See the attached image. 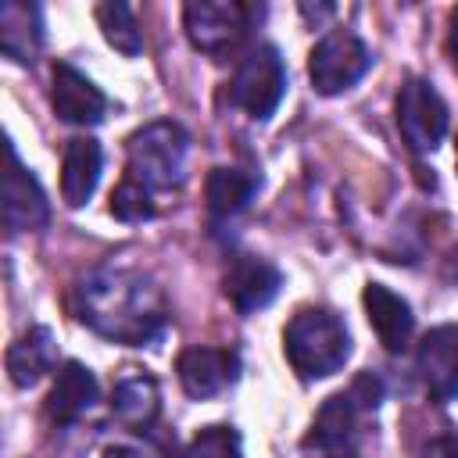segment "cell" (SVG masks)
I'll use <instances>...</instances> for the list:
<instances>
[{"label": "cell", "mask_w": 458, "mask_h": 458, "mask_svg": "<svg viewBox=\"0 0 458 458\" xmlns=\"http://www.w3.org/2000/svg\"><path fill=\"white\" fill-rule=\"evenodd\" d=\"M75 315L97 336L125 347H154L168 329L165 293L150 276L125 265H100L75 286Z\"/></svg>", "instance_id": "cell-1"}, {"label": "cell", "mask_w": 458, "mask_h": 458, "mask_svg": "<svg viewBox=\"0 0 458 458\" xmlns=\"http://www.w3.org/2000/svg\"><path fill=\"white\" fill-rule=\"evenodd\" d=\"M286 361L301 379H326L340 372L351 358V333L344 318L329 308H304L283 329Z\"/></svg>", "instance_id": "cell-2"}, {"label": "cell", "mask_w": 458, "mask_h": 458, "mask_svg": "<svg viewBox=\"0 0 458 458\" xmlns=\"http://www.w3.org/2000/svg\"><path fill=\"white\" fill-rule=\"evenodd\" d=\"M190 132L179 122H150L136 129L125 143V179L147 186L150 193L179 190L186 179Z\"/></svg>", "instance_id": "cell-3"}, {"label": "cell", "mask_w": 458, "mask_h": 458, "mask_svg": "<svg viewBox=\"0 0 458 458\" xmlns=\"http://www.w3.org/2000/svg\"><path fill=\"white\" fill-rule=\"evenodd\" d=\"M383 401V383L372 372H361L347 390L326 397V404L318 408L311 433L304 437V447L315 451H344L351 447L354 433H358V415L361 411H376Z\"/></svg>", "instance_id": "cell-4"}, {"label": "cell", "mask_w": 458, "mask_h": 458, "mask_svg": "<svg viewBox=\"0 0 458 458\" xmlns=\"http://www.w3.org/2000/svg\"><path fill=\"white\" fill-rule=\"evenodd\" d=\"M369 68H372V50L365 47V39L354 29H329L311 47V57H308L311 86L322 97L347 93L351 86H358L365 79Z\"/></svg>", "instance_id": "cell-5"}, {"label": "cell", "mask_w": 458, "mask_h": 458, "mask_svg": "<svg viewBox=\"0 0 458 458\" xmlns=\"http://www.w3.org/2000/svg\"><path fill=\"white\" fill-rule=\"evenodd\" d=\"M258 14H261L258 7L236 0H190L182 7V29L200 54L222 57L247 39Z\"/></svg>", "instance_id": "cell-6"}, {"label": "cell", "mask_w": 458, "mask_h": 458, "mask_svg": "<svg viewBox=\"0 0 458 458\" xmlns=\"http://www.w3.org/2000/svg\"><path fill=\"white\" fill-rule=\"evenodd\" d=\"M286 93V64L272 43H258L236 68L229 82V97L254 122H268Z\"/></svg>", "instance_id": "cell-7"}, {"label": "cell", "mask_w": 458, "mask_h": 458, "mask_svg": "<svg viewBox=\"0 0 458 458\" xmlns=\"http://www.w3.org/2000/svg\"><path fill=\"white\" fill-rule=\"evenodd\" d=\"M397 129L408 150L429 154L447 136V104L426 79H404L397 89Z\"/></svg>", "instance_id": "cell-8"}, {"label": "cell", "mask_w": 458, "mask_h": 458, "mask_svg": "<svg viewBox=\"0 0 458 458\" xmlns=\"http://www.w3.org/2000/svg\"><path fill=\"white\" fill-rule=\"evenodd\" d=\"M7 168H4V225L7 233H36L50 222V200L32 168L21 165L14 143L7 140Z\"/></svg>", "instance_id": "cell-9"}, {"label": "cell", "mask_w": 458, "mask_h": 458, "mask_svg": "<svg viewBox=\"0 0 458 458\" xmlns=\"http://www.w3.org/2000/svg\"><path fill=\"white\" fill-rule=\"evenodd\" d=\"M175 376L186 397L211 401L240 379V354L229 347H186L175 358Z\"/></svg>", "instance_id": "cell-10"}, {"label": "cell", "mask_w": 458, "mask_h": 458, "mask_svg": "<svg viewBox=\"0 0 458 458\" xmlns=\"http://www.w3.org/2000/svg\"><path fill=\"white\" fill-rule=\"evenodd\" d=\"M279 286H283V272L268 258H258V254H233L222 276V290L240 315H254L268 308Z\"/></svg>", "instance_id": "cell-11"}, {"label": "cell", "mask_w": 458, "mask_h": 458, "mask_svg": "<svg viewBox=\"0 0 458 458\" xmlns=\"http://www.w3.org/2000/svg\"><path fill=\"white\" fill-rule=\"evenodd\" d=\"M415 369L433 401L447 404L458 397V322L433 326L415 351Z\"/></svg>", "instance_id": "cell-12"}, {"label": "cell", "mask_w": 458, "mask_h": 458, "mask_svg": "<svg viewBox=\"0 0 458 458\" xmlns=\"http://www.w3.org/2000/svg\"><path fill=\"white\" fill-rule=\"evenodd\" d=\"M50 104L54 114L68 125H100L107 114V97L104 89L82 75L75 64L57 61L54 64V86H50Z\"/></svg>", "instance_id": "cell-13"}, {"label": "cell", "mask_w": 458, "mask_h": 458, "mask_svg": "<svg viewBox=\"0 0 458 458\" xmlns=\"http://www.w3.org/2000/svg\"><path fill=\"white\" fill-rule=\"evenodd\" d=\"M97 401H100V383H97V376H93L82 361L68 358V361L57 369V376H54V386H50V397H47V419H50L54 426H72V422L82 419Z\"/></svg>", "instance_id": "cell-14"}, {"label": "cell", "mask_w": 458, "mask_h": 458, "mask_svg": "<svg viewBox=\"0 0 458 458\" xmlns=\"http://www.w3.org/2000/svg\"><path fill=\"white\" fill-rule=\"evenodd\" d=\"M365 311H369V326L376 329L379 344L390 351V354H401L408 344H411V333H415V315H411V304L394 293L390 286L383 283H369L365 293Z\"/></svg>", "instance_id": "cell-15"}, {"label": "cell", "mask_w": 458, "mask_h": 458, "mask_svg": "<svg viewBox=\"0 0 458 458\" xmlns=\"http://www.w3.org/2000/svg\"><path fill=\"white\" fill-rule=\"evenodd\" d=\"M0 50L14 64H32L43 50V11L39 4L4 0L0 4Z\"/></svg>", "instance_id": "cell-16"}, {"label": "cell", "mask_w": 458, "mask_h": 458, "mask_svg": "<svg viewBox=\"0 0 458 458\" xmlns=\"http://www.w3.org/2000/svg\"><path fill=\"white\" fill-rule=\"evenodd\" d=\"M100 172H104V150L93 136H75L68 140L64 147V157H61V197L68 208H82L97 182H100Z\"/></svg>", "instance_id": "cell-17"}, {"label": "cell", "mask_w": 458, "mask_h": 458, "mask_svg": "<svg viewBox=\"0 0 458 458\" xmlns=\"http://www.w3.org/2000/svg\"><path fill=\"white\" fill-rule=\"evenodd\" d=\"M7 376L14 386H36L54 365H57V344L47 326H29L11 347H7Z\"/></svg>", "instance_id": "cell-18"}, {"label": "cell", "mask_w": 458, "mask_h": 458, "mask_svg": "<svg viewBox=\"0 0 458 458\" xmlns=\"http://www.w3.org/2000/svg\"><path fill=\"white\" fill-rule=\"evenodd\" d=\"M258 193V179L240 172V168H211L208 172V182H204V204H208V215L215 222H233L236 215H243L250 208Z\"/></svg>", "instance_id": "cell-19"}, {"label": "cell", "mask_w": 458, "mask_h": 458, "mask_svg": "<svg viewBox=\"0 0 458 458\" xmlns=\"http://www.w3.org/2000/svg\"><path fill=\"white\" fill-rule=\"evenodd\" d=\"M161 411V394L150 376H125L111 390V415L129 429H147Z\"/></svg>", "instance_id": "cell-20"}, {"label": "cell", "mask_w": 458, "mask_h": 458, "mask_svg": "<svg viewBox=\"0 0 458 458\" xmlns=\"http://www.w3.org/2000/svg\"><path fill=\"white\" fill-rule=\"evenodd\" d=\"M97 25H100L104 39H107L118 54L136 57V54L143 50V29H140V21H136V14H132V7H129L125 0H107V4H100V7H97Z\"/></svg>", "instance_id": "cell-21"}, {"label": "cell", "mask_w": 458, "mask_h": 458, "mask_svg": "<svg viewBox=\"0 0 458 458\" xmlns=\"http://www.w3.org/2000/svg\"><path fill=\"white\" fill-rule=\"evenodd\" d=\"M111 215L118 222H129V225L147 222V218H154V193L132 179H122L111 193Z\"/></svg>", "instance_id": "cell-22"}, {"label": "cell", "mask_w": 458, "mask_h": 458, "mask_svg": "<svg viewBox=\"0 0 458 458\" xmlns=\"http://www.w3.org/2000/svg\"><path fill=\"white\" fill-rule=\"evenodd\" d=\"M186 458H243L240 433H236L233 426H204V429L190 440Z\"/></svg>", "instance_id": "cell-23"}, {"label": "cell", "mask_w": 458, "mask_h": 458, "mask_svg": "<svg viewBox=\"0 0 458 458\" xmlns=\"http://www.w3.org/2000/svg\"><path fill=\"white\" fill-rule=\"evenodd\" d=\"M100 458H150L143 447H132V444H111L100 451Z\"/></svg>", "instance_id": "cell-24"}, {"label": "cell", "mask_w": 458, "mask_h": 458, "mask_svg": "<svg viewBox=\"0 0 458 458\" xmlns=\"http://www.w3.org/2000/svg\"><path fill=\"white\" fill-rule=\"evenodd\" d=\"M447 50H451V61L458 68V7L451 11V36H447Z\"/></svg>", "instance_id": "cell-25"}, {"label": "cell", "mask_w": 458, "mask_h": 458, "mask_svg": "<svg viewBox=\"0 0 458 458\" xmlns=\"http://www.w3.org/2000/svg\"><path fill=\"white\" fill-rule=\"evenodd\" d=\"M454 165H458V143H454Z\"/></svg>", "instance_id": "cell-26"}, {"label": "cell", "mask_w": 458, "mask_h": 458, "mask_svg": "<svg viewBox=\"0 0 458 458\" xmlns=\"http://www.w3.org/2000/svg\"><path fill=\"white\" fill-rule=\"evenodd\" d=\"M333 458H347V454H333Z\"/></svg>", "instance_id": "cell-27"}, {"label": "cell", "mask_w": 458, "mask_h": 458, "mask_svg": "<svg viewBox=\"0 0 458 458\" xmlns=\"http://www.w3.org/2000/svg\"><path fill=\"white\" fill-rule=\"evenodd\" d=\"M454 276H458V268H454Z\"/></svg>", "instance_id": "cell-28"}]
</instances>
